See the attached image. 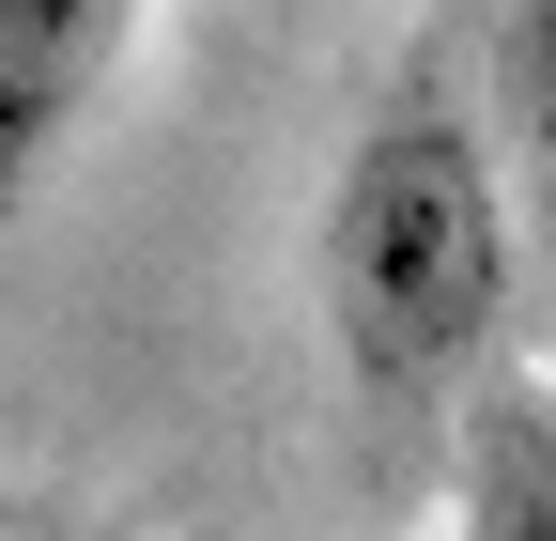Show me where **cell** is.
<instances>
[{
	"label": "cell",
	"instance_id": "obj_1",
	"mask_svg": "<svg viewBox=\"0 0 556 541\" xmlns=\"http://www.w3.org/2000/svg\"><path fill=\"white\" fill-rule=\"evenodd\" d=\"M510 279H526V201H510L495 124H479V78L448 47H402V78L340 140V186L309 217L325 341L356 387H448L495 356Z\"/></svg>",
	"mask_w": 556,
	"mask_h": 541
},
{
	"label": "cell",
	"instance_id": "obj_2",
	"mask_svg": "<svg viewBox=\"0 0 556 541\" xmlns=\"http://www.w3.org/2000/svg\"><path fill=\"white\" fill-rule=\"evenodd\" d=\"M124 47H139V0H0V232L78 155V124L124 78Z\"/></svg>",
	"mask_w": 556,
	"mask_h": 541
},
{
	"label": "cell",
	"instance_id": "obj_3",
	"mask_svg": "<svg viewBox=\"0 0 556 541\" xmlns=\"http://www.w3.org/2000/svg\"><path fill=\"white\" fill-rule=\"evenodd\" d=\"M464 78H479V124H495V155H510L526 232H556V0H495Z\"/></svg>",
	"mask_w": 556,
	"mask_h": 541
},
{
	"label": "cell",
	"instance_id": "obj_4",
	"mask_svg": "<svg viewBox=\"0 0 556 541\" xmlns=\"http://www.w3.org/2000/svg\"><path fill=\"white\" fill-rule=\"evenodd\" d=\"M464 541H556V402H495L464 433Z\"/></svg>",
	"mask_w": 556,
	"mask_h": 541
}]
</instances>
